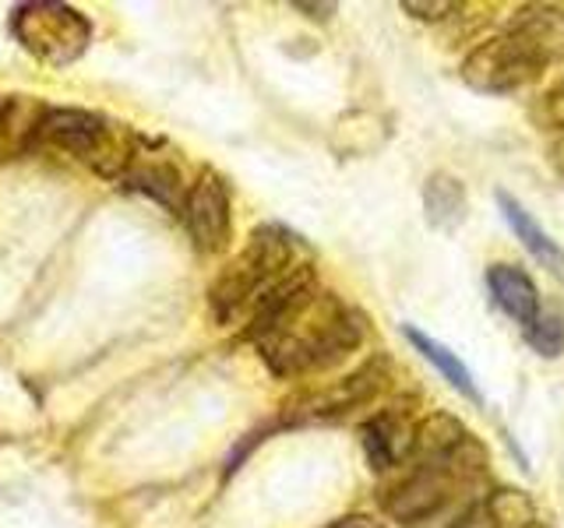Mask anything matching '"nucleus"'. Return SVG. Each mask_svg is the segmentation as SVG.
Segmentation results:
<instances>
[{
  "instance_id": "nucleus-1",
  "label": "nucleus",
  "mask_w": 564,
  "mask_h": 528,
  "mask_svg": "<svg viewBox=\"0 0 564 528\" xmlns=\"http://www.w3.org/2000/svg\"><path fill=\"white\" fill-rule=\"evenodd\" d=\"M247 334L272 374L307 377L343 363L364 342V321L307 272L261 307Z\"/></svg>"
},
{
  "instance_id": "nucleus-2",
  "label": "nucleus",
  "mask_w": 564,
  "mask_h": 528,
  "mask_svg": "<svg viewBox=\"0 0 564 528\" xmlns=\"http://www.w3.org/2000/svg\"><path fill=\"white\" fill-rule=\"evenodd\" d=\"M307 272H314L307 243L282 226H261L212 286V314L219 324H251L264 304H272L282 289Z\"/></svg>"
},
{
  "instance_id": "nucleus-3",
  "label": "nucleus",
  "mask_w": 564,
  "mask_h": 528,
  "mask_svg": "<svg viewBox=\"0 0 564 528\" xmlns=\"http://www.w3.org/2000/svg\"><path fill=\"white\" fill-rule=\"evenodd\" d=\"M32 145H50L67 155H75L78 163L96 169L106 180H123L138 155L141 138L128 123L106 120L99 113L85 110H43L35 123Z\"/></svg>"
},
{
  "instance_id": "nucleus-4",
  "label": "nucleus",
  "mask_w": 564,
  "mask_h": 528,
  "mask_svg": "<svg viewBox=\"0 0 564 528\" xmlns=\"http://www.w3.org/2000/svg\"><path fill=\"white\" fill-rule=\"evenodd\" d=\"M484 469L487 448L473 437L448 462H413L410 475L384 497V510L402 525L437 518L448 504L458 501V493L480 480Z\"/></svg>"
},
{
  "instance_id": "nucleus-5",
  "label": "nucleus",
  "mask_w": 564,
  "mask_h": 528,
  "mask_svg": "<svg viewBox=\"0 0 564 528\" xmlns=\"http://www.w3.org/2000/svg\"><path fill=\"white\" fill-rule=\"evenodd\" d=\"M11 32L32 57L57 67L78 61L93 43V22L70 4H53V0H32L18 8Z\"/></svg>"
},
{
  "instance_id": "nucleus-6",
  "label": "nucleus",
  "mask_w": 564,
  "mask_h": 528,
  "mask_svg": "<svg viewBox=\"0 0 564 528\" xmlns=\"http://www.w3.org/2000/svg\"><path fill=\"white\" fill-rule=\"evenodd\" d=\"M543 64L536 61V53L529 50L522 40H516L508 29L498 35H490L476 46L469 57L463 61V81L484 96H511L519 88L533 85L543 75Z\"/></svg>"
},
{
  "instance_id": "nucleus-7",
  "label": "nucleus",
  "mask_w": 564,
  "mask_h": 528,
  "mask_svg": "<svg viewBox=\"0 0 564 528\" xmlns=\"http://www.w3.org/2000/svg\"><path fill=\"white\" fill-rule=\"evenodd\" d=\"M388 387V363L378 356L364 363L360 370H352L343 381H332L322 387H307L304 395H296L286 402V419L290 422H325V419H339L349 416L360 405L381 398Z\"/></svg>"
},
{
  "instance_id": "nucleus-8",
  "label": "nucleus",
  "mask_w": 564,
  "mask_h": 528,
  "mask_svg": "<svg viewBox=\"0 0 564 528\" xmlns=\"http://www.w3.org/2000/svg\"><path fill=\"white\" fill-rule=\"evenodd\" d=\"M229 184L216 169H205L198 180L191 184L187 201H184V222L194 246L205 254L226 251L229 233H234V211H229Z\"/></svg>"
},
{
  "instance_id": "nucleus-9",
  "label": "nucleus",
  "mask_w": 564,
  "mask_h": 528,
  "mask_svg": "<svg viewBox=\"0 0 564 528\" xmlns=\"http://www.w3.org/2000/svg\"><path fill=\"white\" fill-rule=\"evenodd\" d=\"M416 430H420V422L413 419L410 409H402V405H388V409L370 416L360 427V444H364L370 469L388 472L402 462H410L416 448Z\"/></svg>"
},
{
  "instance_id": "nucleus-10",
  "label": "nucleus",
  "mask_w": 564,
  "mask_h": 528,
  "mask_svg": "<svg viewBox=\"0 0 564 528\" xmlns=\"http://www.w3.org/2000/svg\"><path fill=\"white\" fill-rule=\"evenodd\" d=\"M516 40L536 53L543 67L564 61V8L557 4H525L505 25Z\"/></svg>"
},
{
  "instance_id": "nucleus-11",
  "label": "nucleus",
  "mask_w": 564,
  "mask_h": 528,
  "mask_svg": "<svg viewBox=\"0 0 564 528\" xmlns=\"http://www.w3.org/2000/svg\"><path fill=\"white\" fill-rule=\"evenodd\" d=\"M487 289H490L494 307H498L505 317H511V321L522 324L525 331L536 324V317L543 310L540 289H536V282L519 268V264H490Z\"/></svg>"
},
{
  "instance_id": "nucleus-12",
  "label": "nucleus",
  "mask_w": 564,
  "mask_h": 528,
  "mask_svg": "<svg viewBox=\"0 0 564 528\" xmlns=\"http://www.w3.org/2000/svg\"><path fill=\"white\" fill-rule=\"evenodd\" d=\"M123 184H131L134 190L149 194V198H155L159 205L166 208H181L184 211V180H181V169H176L166 155H152L145 152V141L138 145V155L134 163L128 169V176H123Z\"/></svg>"
},
{
  "instance_id": "nucleus-13",
  "label": "nucleus",
  "mask_w": 564,
  "mask_h": 528,
  "mask_svg": "<svg viewBox=\"0 0 564 528\" xmlns=\"http://www.w3.org/2000/svg\"><path fill=\"white\" fill-rule=\"evenodd\" d=\"M498 208H501L508 229L516 233V240L525 246V251L533 254L551 275L564 278V246L551 233H546V229L533 216H529V211L522 208V201L511 198L508 190H498Z\"/></svg>"
},
{
  "instance_id": "nucleus-14",
  "label": "nucleus",
  "mask_w": 564,
  "mask_h": 528,
  "mask_svg": "<svg viewBox=\"0 0 564 528\" xmlns=\"http://www.w3.org/2000/svg\"><path fill=\"white\" fill-rule=\"evenodd\" d=\"M423 211H427V222L437 233H455L458 226L469 216V194L466 184L452 173H431L427 184H423Z\"/></svg>"
},
{
  "instance_id": "nucleus-15",
  "label": "nucleus",
  "mask_w": 564,
  "mask_h": 528,
  "mask_svg": "<svg viewBox=\"0 0 564 528\" xmlns=\"http://www.w3.org/2000/svg\"><path fill=\"white\" fill-rule=\"evenodd\" d=\"M402 334H405V342H410L423 360H427L441 377H445L458 395L463 398H469V402H476L480 405L484 402V395H480V387H476V381H473V374H469V366L458 360V352H452L448 345H441L437 339H431V334H423L420 328H413V324H402Z\"/></svg>"
},
{
  "instance_id": "nucleus-16",
  "label": "nucleus",
  "mask_w": 564,
  "mask_h": 528,
  "mask_svg": "<svg viewBox=\"0 0 564 528\" xmlns=\"http://www.w3.org/2000/svg\"><path fill=\"white\" fill-rule=\"evenodd\" d=\"M490 528H536V504L525 490L501 486L480 501Z\"/></svg>"
},
{
  "instance_id": "nucleus-17",
  "label": "nucleus",
  "mask_w": 564,
  "mask_h": 528,
  "mask_svg": "<svg viewBox=\"0 0 564 528\" xmlns=\"http://www.w3.org/2000/svg\"><path fill=\"white\" fill-rule=\"evenodd\" d=\"M525 339L540 356L557 360L564 352V310H540L536 324L525 331Z\"/></svg>"
},
{
  "instance_id": "nucleus-18",
  "label": "nucleus",
  "mask_w": 564,
  "mask_h": 528,
  "mask_svg": "<svg viewBox=\"0 0 564 528\" xmlns=\"http://www.w3.org/2000/svg\"><path fill=\"white\" fill-rule=\"evenodd\" d=\"M529 117H533L540 131H564V75L536 96Z\"/></svg>"
},
{
  "instance_id": "nucleus-19",
  "label": "nucleus",
  "mask_w": 564,
  "mask_h": 528,
  "mask_svg": "<svg viewBox=\"0 0 564 528\" xmlns=\"http://www.w3.org/2000/svg\"><path fill=\"white\" fill-rule=\"evenodd\" d=\"M402 11L420 18V22H441V18H448L458 11V4H452V0H402Z\"/></svg>"
},
{
  "instance_id": "nucleus-20",
  "label": "nucleus",
  "mask_w": 564,
  "mask_h": 528,
  "mask_svg": "<svg viewBox=\"0 0 564 528\" xmlns=\"http://www.w3.org/2000/svg\"><path fill=\"white\" fill-rule=\"evenodd\" d=\"M325 528H384V521H378L375 515H343V518H335L332 525H325Z\"/></svg>"
},
{
  "instance_id": "nucleus-21",
  "label": "nucleus",
  "mask_w": 564,
  "mask_h": 528,
  "mask_svg": "<svg viewBox=\"0 0 564 528\" xmlns=\"http://www.w3.org/2000/svg\"><path fill=\"white\" fill-rule=\"evenodd\" d=\"M339 128H349V134H360V128H357V113L343 117V120H339ZM370 148H378V141H375V138H367L364 145H357V152H370Z\"/></svg>"
},
{
  "instance_id": "nucleus-22",
  "label": "nucleus",
  "mask_w": 564,
  "mask_h": 528,
  "mask_svg": "<svg viewBox=\"0 0 564 528\" xmlns=\"http://www.w3.org/2000/svg\"><path fill=\"white\" fill-rule=\"evenodd\" d=\"M11 123H14L11 102H0V145H4V141H8V134H11Z\"/></svg>"
},
{
  "instance_id": "nucleus-23",
  "label": "nucleus",
  "mask_w": 564,
  "mask_h": 528,
  "mask_svg": "<svg viewBox=\"0 0 564 528\" xmlns=\"http://www.w3.org/2000/svg\"><path fill=\"white\" fill-rule=\"evenodd\" d=\"M296 11H307V18H328L335 14V4H293Z\"/></svg>"
},
{
  "instance_id": "nucleus-24",
  "label": "nucleus",
  "mask_w": 564,
  "mask_h": 528,
  "mask_svg": "<svg viewBox=\"0 0 564 528\" xmlns=\"http://www.w3.org/2000/svg\"><path fill=\"white\" fill-rule=\"evenodd\" d=\"M554 163H557V169L564 173V134L557 138V145H554Z\"/></svg>"
}]
</instances>
